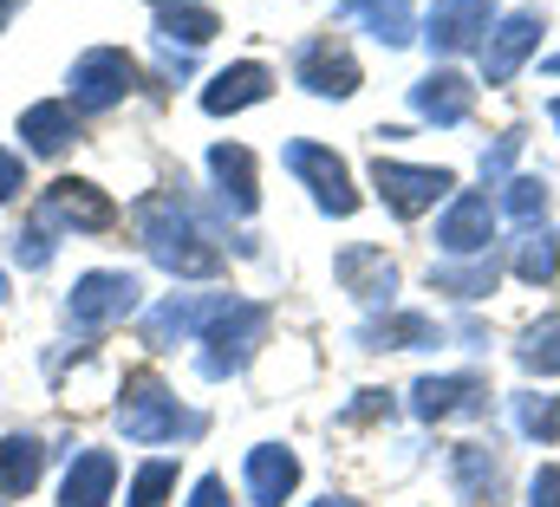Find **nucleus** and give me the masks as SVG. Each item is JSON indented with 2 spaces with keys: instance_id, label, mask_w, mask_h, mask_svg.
Returning <instances> with one entry per match:
<instances>
[{
  "instance_id": "1",
  "label": "nucleus",
  "mask_w": 560,
  "mask_h": 507,
  "mask_svg": "<svg viewBox=\"0 0 560 507\" xmlns=\"http://www.w3.org/2000/svg\"><path fill=\"white\" fill-rule=\"evenodd\" d=\"M131 228H138L143 254L163 267V273H176V280H215L229 260L215 248V228L196 215V202L183 196V189H150L131 202Z\"/></svg>"
},
{
  "instance_id": "2",
  "label": "nucleus",
  "mask_w": 560,
  "mask_h": 507,
  "mask_svg": "<svg viewBox=\"0 0 560 507\" xmlns=\"http://www.w3.org/2000/svg\"><path fill=\"white\" fill-rule=\"evenodd\" d=\"M118 429H125V443H138V449H163V443H176V436H202V416L183 410L176 390L163 378L131 372L125 390H118Z\"/></svg>"
},
{
  "instance_id": "3",
  "label": "nucleus",
  "mask_w": 560,
  "mask_h": 507,
  "mask_svg": "<svg viewBox=\"0 0 560 507\" xmlns=\"http://www.w3.org/2000/svg\"><path fill=\"white\" fill-rule=\"evenodd\" d=\"M138 306H143L138 273H125V267H92V273H79L72 293H66V326H72L79 339H98V332L125 326Z\"/></svg>"
},
{
  "instance_id": "4",
  "label": "nucleus",
  "mask_w": 560,
  "mask_h": 507,
  "mask_svg": "<svg viewBox=\"0 0 560 507\" xmlns=\"http://www.w3.org/2000/svg\"><path fill=\"white\" fill-rule=\"evenodd\" d=\"M202 345V358H196V372L209 384L235 378V372H248V358L268 345V306H255V299H235L229 313H215L209 319V332L196 339Z\"/></svg>"
},
{
  "instance_id": "5",
  "label": "nucleus",
  "mask_w": 560,
  "mask_h": 507,
  "mask_svg": "<svg viewBox=\"0 0 560 507\" xmlns=\"http://www.w3.org/2000/svg\"><path fill=\"white\" fill-rule=\"evenodd\" d=\"M66 85H72V92H66L72 111H112V105H125V98L143 85V72H138V59H131L125 46H92V52L72 59Z\"/></svg>"
},
{
  "instance_id": "6",
  "label": "nucleus",
  "mask_w": 560,
  "mask_h": 507,
  "mask_svg": "<svg viewBox=\"0 0 560 507\" xmlns=\"http://www.w3.org/2000/svg\"><path fill=\"white\" fill-rule=\"evenodd\" d=\"M280 163L313 189V209L319 215H332V222H346V215H359V189H352V169H346V156L339 150H326V143H306V137H293L287 150H280Z\"/></svg>"
},
{
  "instance_id": "7",
  "label": "nucleus",
  "mask_w": 560,
  "mask_h": 507,
  "mask_svg": "<svg viewBox=\"0 0 560 507\" xmlns=\"http://www.w3.org/2000/svg\"><path fill=\"white\" fill-rule=\"evenodd\" d=\"M372 189H378V202H385L398 222H418L423 209H436V202L456 196V169H430V163L378 156V163H372Z\"/></svg>"
},
{
  "instance_id": "8",
  "label": "nucleus",
  "mask_w": 560,
  "mask_h": 507,
  "mask_svg": "<svg viewBox=\"0 0 560 507\" xmlns=\"http://www.w3.org/2000/svg\"><path fill=\"white\" fill-rule=\"evenodd\" d=\"M52 235L59 228H72V235H105V228H118V202L98 189V182H85V176H59L52 189H39V209H33Z\"/></svg>"
},
{
  "instance_id": "9",
  "label": "nucleus",
  "mask_w": 560,
  "mask_h": 507,
  "mask_svg": "<svg viewBox=\"0 0 560 507\" xmlns=\"http://www.w3.org/2000/svg\"><path fill=\"white\" fill-rule=\"evenodd\" d=\"M229 306H235V293H170L163 306L143 313V345H150V352H176V345L202 339L209 319L229 313Z\"/></svg>"
},
{
  "instance_id": "10",
  "label": "nucleus",
  "mask_w": 560,
  "mask_h": 507,
  "mask_svg": "<svg viewBox=\"0 0 560 507\" xmlns=\"http://www.w3.org/2000/svg\"><path fill=\"white\" fill-rule=\"evenodd\" d=\"M541 33H548V13H541V7L502 13V20L489 26V39H482V79H489V85H509V79L541 52Z\"/></svg>"
},
{
  "instance_id": "11",
  "label": "nucleus",
  "mask_w": 560,
  "mask_h": 507,
  "mask_svg": "<svg viewBox=\"0 0 560 507\" xmlns=\"http://www.w3.org/2000/svg\"><path fill=\"white\" fill-rule=\"evenodd\" d=\"M293 85H306L313 98H352L359 85H365V72H359V59L332 39V33H313V39H300L293 46Z\"/></svg>"
},
{
  "instance_id": "12",
  "label": "nucleus",
  "mask_w": 560,
  "mask_h": 507,
  "mask_svg": "<svg viewBox=\"0 0 560 507\" xmlns=\"http://www.w3.org/2000/svg\"><path fill=\"white\" fill-rule=\"evenodd\" d=\"M489 26H495V0H436V7L423 13V39H430V52H443V59L482 52Z\"/></svg>"
},
{
  "instance_id": "13",
  "label": "nucleus",
  "mask_w": 560,
  "mask_h": 507,
  "mask_svg": "<svg viewBox=\"0 0 560 507\" xmlns=\"http://www.w3.org/2000/svg\"><path fill=\"white\" fill-rule=\"evenodd\" d=\"M489 241H495V202L482 189H456L450 209L436 215V248L450 260H476V254H489Z\"/></svg>"
},
{
  "instance_id": "14",
  "label": "nucleus",
  "mask_w": 560,
  "mask_h": 507,
  "mask_svg": "<svg viewBox=\"0 0 560 507\" xmlns=\"http://www.w3.org/2000/svg\"><path fill=\"white\" fill-rule=\"evenodd\" d=\"M332 280H339L359 306H392V293H398V260L385 248H372V241H352V248L332 254Z\"/></svg>"
},
{
  "instance_id": "15",
  "label": "nucleus",
  "mask_w": 560,
  "mask_h": 507,
  "mask_svg": "<svg viewBox=\"0 0 560 507\" xmlns=\"http://www.w3.org/2000/svg\"><path fill=\"white\" fill-rule=\"evenodd\" d=\"M489 410V384L476 372H443V378L411 384V416L423 423H450V416H482Z\"/></svg>"
},
{
  "instance_id": "16",
  "label": "nucleus",
  "mask_w": 560,
  "mask_h": 507,
  "mask_svg": "<svg viewBox=\"0 0 560 507\" xmlns=\"http://www.w3.org/2000/svg\"><path fill=\"white\" fill-rule=\"evenodd\" d=\"M411 111L436 130H456L476 111V85H469L456 66H436V72H423L418 85H411Z\"/></svg>"
},
{
  "instance_id": "17",
  "label": "nucleus",
  "mask_w": 560,
  "mask_h": 507,
  "mask_svg": "<svg viewBox=\"0 0 560 507\" xmlns=\"http://www.w3.org/2000/svg\"><path fill=\"white\" fill-rule=\"evenodd\" d=\"M209 182H215V196H222L229 215H255L261 209V169H255L248 143H215L209 150Z\"/></svg>"
},
{
  "instance_id": "18",
  "label": "nucleus",
  "mask_w": 560,
  "mask_h": 507,
  "mask_svg": "<svg viewBox=\"0 0 560 507\" xmlns=\"http://www.w3.org/2000/svg\"><path fill=\"white\" fill-rule=\"evenodd\" d=\"M268 92H275V72H268L261 59H235V66H222V72L202 85V111H209V118H235V111L261 105Z\"/></svg>"
},
{
  "instance_id": "19",
  "label": "nucleus",
  "mask_w": 560,
  "mask_h": 507,
  "mask_svg": "<svg viewBox=\"0 0 560 507\" xmlns=\"http://www.w3.org/2000/svg\"><path fill=\"white\" fill-rule=\"evenodd\" d=\"M242 482H248V502L255 507L293 502V488H300V456H293L287 443H255L248 462H242Z\"/></svg>"
},
{
  "instance_id": "20",
  "label": "nucleus",
  "mask_w": 560,
  "mask_h": 507,
  "mask_svg": "<svg viewBox=\"0 0 560 507\" xmlns=\"http://www.w3.org/2000/svg\"><path fill=\"white\" fill-rule=\"evenodd\" d=\"M118 495V456L112 449H79L66 482H59V507H112Z\"/></svg>"
},
{
  "instance_id": "21",
  "label": "nucleus",
  "mask_w": 560,
  "mask_h": 507,
  "mask_svg": "<svg viewBox=\"0 0 560 507\" xmlns=\"http://www.w3.org/2000/svg\"><path fill=\"white\" fill-rule=\"evenodd\" d=\"M352 339H359V352H418V345H443V326L423 313H378Z\"/></svg>"
},
{
  "instance_id": "22",
  "label": "nucleus",
  "mask_w": 560,
  "mask_h": 507,
  "mask_svg": "<svg viewBox=\"0 0 560 507\" xmlns=\"http://www.w3.org/2000/svg\"><path fill=\"white\" fill-rule=\"evenodd\" d=\"M39 475H46V443H39L33 429L0 436V502L33 495V488H39Z\"/></svg>"
},
{
  "instance_id": "23",
  "label": "nucleus",
  "mask_w": 560,
  "mask_h": 507,
  "mask_svg": "<svg viewBox=\"0 0 560 507\" xmlns=\"http://www.w3.org/2000/svg\"><path fill=\"white\" fill-rule=\"evenodd\" d=\"M20 137H26V150H33V156H66V150H72V137H79V111H72L66 98L26 105V111H20Z\"/></svg>"
},
{
  "instance_id": "24",
  "label": "nucleus",
  "mask_w": 560,
  "mask_h": 507,
  "mask_svg": "<svg viewBox=\"0 0 560 507\" xmlns=\"http://www.w3.org/2000/svg\"><path fill=\"white\" fill-rule=\"evenodd\" d=\"M339 13L359 20V26H365L372 39H385V46H411V39H418L411 0H339Z\"/></svg>"
},
{
  "instance_id": "25",
  "label": "nucleus",
  "mask_w": 560,
  "mask_h": 507,
  "mask_svg": "<svg viewBox=\"0 0 560 507\" xmlns=\"http://www.w3.org/2000/svg\"><path fill=\"white\" fill-rule=\"evenodd\" d=\"M450 482H456L463 502H482V495H495V482H502V456L482 449V443H456V449H450Z\"/></svg>"
},
{
  "instance_id": "26",
  "label": "nucleus",
  "mask_w": 560,
  "mask_h": 507,
  "mask_svg": "<svg viewBox=\"0 0 560 507\" xmlns=\"http://www.w3.org/2000/svg\"><path fill=\"white\" fill-rule=\"evenodd\" d=\"M495 273H502V260L495 254H476L463 267H430V286L450 293V299H482V293H495Z\"/></svg>"
},
{
  "instance_id": "27",
  "label": "nucleus",
  "mask_w": 560,
  "mask_h": 507,
  "mask_svg": "<svg viewBox=\"0 0 560 507\" xmlns=\"http://www.w3.org/2000/svg\"><path fill=\"white\" fill-rule=\"evenodd\" d=\"M215 33H222V20H215L209 7H170V13H156V39H163V46H183V52L209 46Z\"/></svg>"
},
{
  "instance_id": "28",
  "label": "nucleus",
  "mask_w": 560,
  "mask_h": 507,
  "mask_svg": "<svg viewBox=\"0 0 560 507\" xmlns=\"http://www.w3.org/2000/svg\"><path fill=\"white\" fill-rule=\"evenodd\" d=\"M515 280H528V286H555L560 280V241L548 235V228H528L522 241H515Z\"/></svg>"
},
{
  "instance_id": "29",
  "label": "nucleus",
  "mask_w": 560,
  "mask_h": 507,
  "mask_svg": "<svg viewBox=\"0 0 560 507\" xmlns=\"http://www.w3.org/2000/svg\"><path fill=\"white\" fill-rule=\"evenodd\" d=\"M515 365H522V372H535V378H560V313H548L541 326H528V332H522Z\"/></svg>"
},
{
  "instance_id": "30",
  "label": "nucleus",
  "mask_w": 560,
  "mask_h": 507,
  "mask_svg": "<svg viewBox=\"0 0 560 507\" xmlns=\"http://www.w3.org/2000/svg\"><path fill=\"white\" fill-rule=\"evenodd\" d=\"M176 495V462L170 456H150L138 475H131V488H125V507H170Z\"/></svg>"
},
{
  "instance_id": "31",
  "label": "nucleus",
  "mask_w": 560,
  "mask_h": 507,
  "mask_svg": "<svg viewBox=\"0 0 560 507\" xmlns=\"http://www.w3.org/2000/svg\"><path fill=\"white\" fill-rule=\"evenodd\" d=\"M515 423H522V436H535V443H560V397L522 390V397H515Z\"/></svg>"
},
{
  "instance_id": "32",
  "label": "nucleus",
  "mask_w": 560,
  "mask_h": 507,
  "mask_svg": "<svg viewBox=\"0 0 560 507\" xmlns=\"http://www.w3.org/2000/svg\"><path fill=\"white\" fill-rule=\"evenodd\" d=\"M52 248H59V241H52V228H46L39 215H33V222H26L20 235H13V260H20L26 273H39V267H52Z\"/></svg>"
},
{
  "instance_id": "33",
  "label": "nucleus",
  "mask_w": 560,
  "mask_h": 507,
  "mask_svg": "<svg viewBox=\"0 0 560 507\" xmlns=\"http://www.w3.org/2000/svg\"><path fill=\"white\" fill-rule=\"evenodd\" d=\"M502 209H509L515 222L548 215V182H541V176H515V182H509V196H502Z\"/></svg>"
},
{
  "instance_id": "34",
  "label": "nucleus",
  "mask_w": 560,
  "mask_h": 507,
  "mask_svg": "<svg viewBox=\"0 0 560 507\" xmlns=\"http://www.w3.org/2000/svg\"><path fill=\"white\" fill-rule=\"evenodd\" d=\"M522 143H528V130H522V125L502 130V143H495V150L482 156V182H502V176H509V163L522 156Z\"/></svg>"
},
{
  "instance_id": "35",
  "label": "nucleus",
  "mask_w": 560,
  "mask_h": 507,
  "mask_svg": "<svg viewBox=\"0 0 560 507\" xmlns=\"http://www.w3.org/2000/svg\"><path fill=\"white\" fill-rule=\"evenodd\" d=\"M528 507H560V462H541L528 482Z\"/></svg>"
},
{
  "instance_id": "36",
  "label": "nucleus",
  "mask_w": 560,
  "mask_h": 507,
  "mask_svg": "<svg viewBox=\"0 0 560 507\" xmlns=\"http://www.w3.org/2000/svg\"><path fill=\"white\" fill-rule=\"evenodd\" d=\"M20 189H26V156H20V150H0V209H7Z\"/></svg>"
},
{
  "instance_id": "37",
  "label": "nucleus",
  "mask_w": 560,
  "mask_h": 507,
  "mask_svg": "<svg viewBox=\"0 0 560 507\" xmlns=\"http://www.w3.org/2000/svg\"><path fill=\"white\" fill-rule=\"evenodd\" d=\"M189 507H229V482H222V475H202V482L189 488Z\"/></svg>"
},
{
  "instance_id": "38",
  "label": "nucleus",
  "mask_w": 560,
  "mask_h": 507,
  "mask_svg": "<svg viewBox=\"0 0 560 507\" xmlns=\"http://www.w3.org/2000/svg\"><path fill=\"white\" fill-rule=\"evenodd\" d=\"M156 13H170V7H209V0H150Z\"/></svg>"
},
{
  "instance_id": "39",
  "label": "nucleus",
  "mask_w": 560,
  "mask_h": 507,
  "mask_svg": "<svg viewBox=\"0 0 560 507\" xmlns=\"http://www.w3.org/2000/svg\"><path fill=\"white\" fill-rule=\"evenodd\" d=\"M13 13H20V0H0V26H7V20H13Z\"/></svg>"
},
{
  "instance_id": "40",
  "label": "nucleus",
  "mask_w": 560,
  "mask_h": 507,
  "mask_svg": "<svg viewBox=\"0 0 560 507\" xmlns=\"http://www.w3.org/2000/svg\"><path fill=\"white\" fill-rule=\"evenodd\" d=\"M313 507H359V502H346V495H326V502H313Z\"/></svg>"
},
{
  "instance_id": "41",
  "label": "nucleus",
  "mask_w": 560,
  "mask_h": 507,
  "mask_svg": "<svg viewBox=\"0 0 560 507\" xmlns=\"http://www.w3.org/2000/svg\"><path fill=\"white\" fill-rule=\"evenodd\" d=\"M548 118H555V130H560V98H555V105H548Z\"/></svg>"
},
{
  "instance_id": "42",
  "label": "nucleus",
  "mask_w": 560,
  "mask_h": 507,
  "mask_svg": "<svg viewBox=\"0 0 560 507\" xmlns=\"http://www.w3.org/2000/svg\"><path fill=\"white\" fill-rule=\"evenodd\" d=\"M548 72H555V79H560V52H555V59H548Z\"/></svg>"
},
{
  "instance_id": "43",
  "label": "nucleus",
  "mask_w": 560,
  "mask_h": 507,
  "mask_svg": "<svg viewBox=\"0 0 560 507\" xmlns=\"http://www.w3.org/2000/svg\"><path fill=\"white\" fill-rule=\"evenodd\" d=\"M0 299H7V273H0Z\"/></svg>"
}]
</instances>
